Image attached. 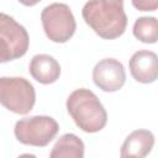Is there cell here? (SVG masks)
Wrapping results in <instances>:
<instances>
[{
  "label": "cell",
  "mask_w": 158,
  "mask_h": 158,
  "mask_svg": "<svg viewBox=\"0 0 158 158\" xmlns=\"http://www.w3.org/2000/svg\"><path fill=\"white\" fill-rule=\"evenodd\" d=\"M85 23L104 40H115L123 35L127 16L123 0H89L81 10Z\"/></svg>",
  "instance_id": "6da1fadb"
},
{
  "label": "cell",
  "mask_w": 158,
  "mask_h": 158,
  "mask_svg": "<svg viewBox=\"0 0 158 158\" xmlns=\"http://www.w3.org/2000/svg\"><path fill=\"white\" fill-rule=\"evenodd\" d=\"M65 105L75 125L84 132H99L107 122L105 107L99 98L89 89L80 88L70 93Z\"/></svg>",
  "instance_id": "7a4b0ae2"
},
{
  "label": "cell",
  "mask_w": 158,
  "mask_h": 158,
  "mask_svg": "<svg viewBox=\"0 0 158 158\" xmlns=\"http://www.w3.org/2000/svg\"><path fill=\"white\" fill-rule=\"evenodd\" d=\"M0 102L14 114L26 115L36 102L35 88L22 77H2L0 78Z\"/></svg>",
  "instance_id": "3957f363"
},
{
  "label": "cell",
  "mask_w": 158,
  "mask_h": 158,
  "mask_svg": "<svg viewBox=\"0 0 158 158\" xmlns=\"http://www.w3.org/2000/svg\"><path fill=\"white\" fill-rule=\"evenodd\" d=\"M59 131L58 122L44 115H36L31 117H25L15 123L14 133L16 139L27 146L33 147H46Z\"/></svg>",
  "instance_id": "277c9868"
},
{
  "label": "cell",
  "mask_w": 158,
  "mask_h": 158,
  "mask_svg": "<svg viewBox=\"0 0 158 158\" xmlns=\"http://www.w3.org/2000/svg\"><path fill=\"white\" fill-rule=\"evenodd\" d=\"M41 21L47 38L56 43H65L77 30V22L70 7L62 2L46 6L41 12Z\"/></svg>",
  "instance_id": "5b68a950"
},
{
  "label": "cell",
  "mask_w": 158,
  "mask_h": 158,
  "mask_svg": "<svg viewBox=\"0 0 158 158\" xmlns=\"http://www.w3.org/2000/svg\"><path fill=\"white\" fill-rule=\"evenodd\" d=\"M30 37L26 28L16 22L14 17L0 15V62L6 63L26 54Z\"/></svg>",
  "instance_id": "8992f818"
},
{
  "label": "cell",
  "mask_w": 158,
  "mask_h": 158,
  "mask_svg": "<svg viewBox=\"0 0 158 158\" xmlns=\"http://www.w3.org/2000/svg\"><path fill=\"white\" fill-rule=\"evenodd\" d=\"M93 81L99 89L106 93L120 90L126 83L123 64L115 58L99 60L93 69Z\"/></svg>",
  "instance_id": "52a82bcc"
},
{
  "label": "cell",
  "mask_w": 158,
  "mask_h": 158,
  "mask_svg": "<svg viewBox=\"0 0 158 158\" xmlns=\"http://www.w3.org/2000/svg\"><path fill=\"white\" fill-rule=\"evenodd\" d=\"M133 79L142 84H149L158 79V56L152 51H138L128 62Z\"/></svg>",
  "instance_id": "ba28073f"
},
{
  "label": "cell",
  "mask_w": 158,
  "mask_h": 158,
  "mask_svg": "<svg viewBox=\"0 0 158 158\" xmlns=\"http://www.w3.org/2000/svg\"><path fill=\"white\" fill-rule=\"evenodd\" d=\"M31 77L41 84H52L59 79L60 65L49 54H36L28 64Z\"/></svg>",
  "instance_id": "9c48e42d"
},
{
  "label": "cell",
  "mask_w": 158,
  "mask_h": 158,
  "mask_svg": "<svg viewBox=\"0 0 158 158\" xmlns=\"http://www.w3.org/2000/svg\"><path fill=\"white\" fill-rule=\"evenodd\" d=\"M154 146V135L148 130H135L125 139L121 146V157H146Z\"/></svg>",
  "instance_id": "30bf717a"
},
{
  "label": "cell",
  "mask_w": 158,
  "mask_h": 158,
  "mask_svg": "<svg viewBox=\"0 0 158 158\" xmlns=\"http://www.w3.org/2000/svg\"><path fill=\"white\" fill-rule=\"evenodd\" d=\"M85 152L84 142L74 133H65L53 146L51 158H83Z\"/></svg>",
  "instance_id": "8fae6325"
},
{
  "label": "cell",
  "mask_w": 158,
  "mask_h": 158,
  "mask_svg": "<svg viewBox=\"0 0 158 158\" xmlns=\"http://www.w3.org/2000/svg\"><path fill=\"white\" fill-rule=\"evenodd\" d=\"M133 36L143 43H157L158 42V19L153 16L138 17L132 28Z\"/></svg>",
  "instance_id": "7c38bea8"
},
{
  "label": "cell",
  "mask_w": 158,
  "mask_h": 158,
  "mask_svg": "<svg viewBox=\"0 0 158 158\" xmlns=\"http://www.w3.org/2000/svg\"><path fill=\"white\" fill-rule=\"evenodd\" d=\"M132 5L138 11H156L158 10V0H131Z\"/></svg>",
  "instance_id": "4fadbf2b"
},
{
  "label": "cell",
  "mask_w": 158,
  "mask_h": 158,
  "mask_svg": "<svg viewBox=\"0 0 158 158\" xmlns=\"http://www.w3.org/2000/svg\"><path fill=\"white\" fill-rule=\"evenodd\" d=\"M17 1L21 2V4L25 5V6H33V5L38 4L40 1H42V0H17Z\"/></svg>",
  "instance_id": "5bb4252c"
}]
</instances>
